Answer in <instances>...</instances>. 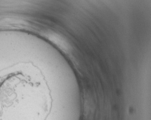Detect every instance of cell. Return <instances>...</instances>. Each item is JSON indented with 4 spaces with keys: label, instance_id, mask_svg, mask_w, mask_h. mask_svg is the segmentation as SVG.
<instances>
[{
    "label": "cell",
    "instance_id": "6da1fadb",
    "mask_svg": "<svg viewBox=\"0 0 151 120\" xmlns=\"http://www.w3.org/2000/svg\"><path fill=\"white\" fill-rule=\"evenodd\" d=\"M49 94L42 81L22 71L0 80V120H51Z\"/></svg>",
    "mask_w": 151,
    "mask_h": 120
}]
</instances>
